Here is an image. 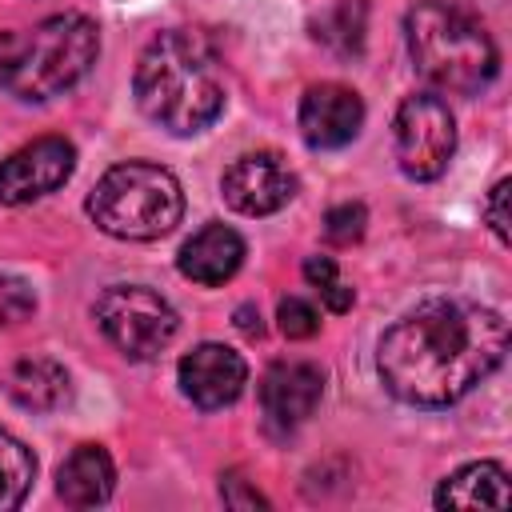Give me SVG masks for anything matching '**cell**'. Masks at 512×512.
<instances>
[{
  "label": "cell",
  "mask_w": 512,
  "mask_h": 512,
  "mask_svg": "<svg viewBox=\"0 0 512 512\" xmlns=\"http://www.w3.org/2000/svg\"><path fill=\"white\" fill-rule=\"evenodd\" d=\"M304 280L320 292V300H324L332 312H348L352 300H356V292L340 280V272H336V264H332L328 256H308V260H304Z\"/></svg>",
  "instance_id": "cell-19"
},
{
  "label": "cell",
  "mask_w": 512,
  "mask_h": 512,
  "mask_svg": "<svg viewBox=\"0 0 512 512\" xmlns=\"http://www.w3.org/2000/svg\"><path fill=\"white\" fill-rule=\"evenodd\" d=\"M100 32L80 12L48 16L32 28L0 32V88L20 100H52L96 64Z\"/></svg>",
  "instance_id": "cell-3"
},
{
  "label": "cell",
  "mask_w": 512,
  "mask_h": 512,
  "mask_svg": "<svg viewBox=\"0 0 512 512\" xmlns=\"http://www.w3.org/2000/svg\"><path fill=\"white\" fill-rule=\"evenodd\" d=\"M36 312V292L28 280L0 272V328H16Z\"/></svg>",
  "instance_id": "cell-20"
},
{
  "label": "cell",
  "mask_w": 512,
  "mask_h": 512,
  "mask_svg": "<svg viewBox=\"0 0 512 512\" xmlns=\"http://www.w3.org/2000/svg\"><path fill=\"white\" fill-rule=\"evenodd\" d=\"M36 480V456L24 440L0 428V512L16 508Z\"/></svg>",
  "instance_id": "cell-17"
},
{
  "label": "cell",
  "mask_w": 512,
  "mask_h": 512,
  "mask_svg": "<svg viewBox=\"0 0 512 512\" xmlns=\"http://www.w3.org/2000/svg\"><path fill=\"white\" fill-rule=\"evenodd\" d=\"M240 264H244V240H240V232H232L224 224H204L192 240H184V248L176 256V268L192 284H204V288L232 280L240 272Z\"/></svg>",
  "instance_id": "cell-13"
},
{
  "label": "cell",
  "mask_w": 512,
  "mask_h": 512,
  "mask_svg": "<svg viewBox=\"0 0 512 512\" xmlns=\"http://www.w3.org/2000/svg\"><path fill=\"white\" fill-rule=\"evenodd\" d=\"M220 192L240 216H272L296 196V176L276 152H248L228 164Z\"/></svg>",
  "instance_id": "cell-9"
},
{
  "label": "cell",
  "mask_w": 512,
  "mask_h": 512,
  "mask_svg": "<svg viewBox=\"0 0 512 512\" xmlns=\"http://www.w3.org/2000/svg\"><path fill=\"white\" fill-rule=\"evenodd\" d=\"M96 324L128 360L160 356L172 344L176 328H180L176 308L160 292H152L144 284H112V288H104L100 300H96Z\"/></svg>",
  "instance_id": "cell-6"
},
{
  "label": "cell",
  "mask_w": 512,
  "mask_h": 512,
  "mask_svg": "<svg viewBox=\"0 0 512 512\" xmlns=\"http://www.w3.org/2000/svg\"><path fill=\"white\" fill-rule=\"evenodd\" d=\"M176 376H180V392L204 412L228 408L248 384V368H244L240 352H232L224 344H212V340L196 344L188 356H180Z\"/></svg>",
  "instance_id": "cell-11"
},
{
  "label": "cell",
  "mask_w": 512,
  "mask_h": 512,
  "mask_svg": "<svg viewBox=\"0 0 512 512\" xmlns=\"http://www.w3.org/2000/svg\"><path fill=\"white\" fill-rule=\"evenodd\" d=\"M324 396V372L308 360H280L260 380V412L272 432L300 428Z\"/></svg>",
  "instance_id": "cell-10"
},
{
  "label": "cell",
  "mask_w": 512,
  "mask_h": 512,
  "mask_svg": "<svg viewBox=\"0 0 512 512\" xmlns=\"http://www.w3.org/2000/svg\"><path fill=\"white\" fill-rule=\"evenodd\" d=\"M8 396L28 412H52L68 400V372L48 356H24L8 368Z\"/></svg>",
  "instance_id": "cell-16"
},
{
  "label": "cell",
  "mask_w": 512,
  "mask_h": 512,
  "mask_svg": "<svg viewBox=\"0 0 512 512\" xmlns=\"http://www.w3.org/2000/svg\"><path fill=\"white\" fill-rule=\"evenodd\" d=\"M112 488H116V468L100 444L72 448L56 472V492L68 508H96L112 496Z\"/></svg>",
  "instance_id": "cell-14"
},
{
  "label": "cell",
  "mask_w": 512,
  "mask_h": 512,
  "mask_svg": "<svg viewBox=\"0 0 512 512\" xmlns=\"http://www.w3.org/2000/svg\"><path fill=\"white\" fill-rule=\"evenodd\" d=\"M404 36L416 72L440 92L476 96L496 76L500 56L492 36L476 16L448 0H420L404 20Z\"/></svg>",
  "instance_id": "cell-4"
},
{
  "label": "cell",
  "mask_w": 512,
  "mask_h": 512,
  "mask_svg": "<svg viewBox=\"0 0 512 512\" xmlns=\"http://www.w3.org/2000/svg\"><path fill=\"white\" fill-rule=\"evenodd\" d=\"M76 168V148L64 136H40L0 160V204H28L56 192Z\"/></svg>",
  "instance_id": "cell-8"
},
{
  "label": "cell",
  "mask_w": 512,
  "mask_h": 512,
  "mask_svg": "<svg viewBox=\"0 0 512 512\" xmlns=\"http://www.w3.org/2000/svg\"><path fill=\"white\" fill-rule=\"evenodd\" d=\"M364 224H368V212H364V204H356V200H344V204L328 208V216H324V236H328V244H336V248H348V244H356V240L364 236Z\"/></svg>",
  "instance_id": "cell-21"
},
{
  "label": "cell",
  "mask_w": 512,
  "mask_h": 512,
  "mask_svg": "<svg viewBox=\"0 0 512 512\" xmlns=\"http://www.w3.org/2000/svg\"><path fill=\"white\" fill-rule=\"evenodd\" d=\"M364 124V100L344 84H316L300 100V136L312 148H344Z\"/></svg>",
  "instance_id": "cell-12"
},
{
  "label": "cell",
  "mask_w": 512,
  "mask_h": 512,
  "mask_svg": "<svg viewBox=\"0 0 512 512\" xmlns=\"http://www.w3.org/2000/svg\"><path fill=\"white\" fill-rule=\"evenodd\" d=\"M508 500V468L496 460L464 464L436 488V508H508Z\"/></svg>",
  "instance_id": "cell-15"
},
{
  "label": "cell",
  "mask_w": 512,
  "mask_h": 512,
  "mask_svg": "<svg viewBox=\"0 0 512 512\" xmlns=\"http://www.w3.org/2000/svg\"><path fill=\"white\" fill-rule=\"evenodd\" d=\"M88 216L116 240H160L180 224L184 192L168 168L128 160L96 180L88 192Z\"/></svg>",
  "instance_id": "cell-5"
},
{
  "label": "cell",
  "mask_w": 512,
  "mask_h": 512,
  "mask_svg": "<svg viewBox=\"0 0 512 512\" xmlns=\"http://www.w3.org/2000/svg\"><path fill=\"white\" fill-rule=\"evenodd\" d=\"M220 496H224V504H232V508H268V500H264L256 488H244V480H236V476H228V480L220 484Z\"/></svg>",
  "instance_id": "cell-24"
},
{
  "label": "cell",
  "mask_w": 512,
  "mask_h": 512,
  "mask_svg": "<svg viewBox=\"0 0 512 512\" xmlns=\"http://www.w3.org/2000/svg\"><path fill=\"white\" fill-rule=\"evenodd\" d=\"M508 320L472 300H424L400 316L376 352L384 388L416 408H444L500 368Z\"/></svg>",
  "instance_id": "cell-1"
},
{
  "label": "cell",
  "mask_w": 512,
  "mask_h": 512,
  "mask_svg": "<svg viewBox=\"0 0 512 512\" xmlns=\"http://www.w3.org/2000/svg\"><path fill=\"white\" fill-rule=\"evenodd\" d=\"M276 320H280V332L288 340H308V336L320 332V312L300 296H284L280 308H276Z\"/></svg>",
  "instance_id": "cell-22"
},
{
  "label": "cell",
  "mask_w": 512,
  "mask_h": 512,
  "mask_svg": "<svg viewBox=\"0 0 512 512\" xmlns=\"http://www.w3.org/2000/svg\"><path fill=\"white\" fill-rule=\"evenodd\" d=\"M508 196H512V180H496V188L484 200V220L492 224L496 240L508 244L512 240V212H508Z\"/></svg>",
  "instance_id": "cell-23"
},
{
  "label": "cell",
  "mask_w": 512,
  "mask_h": 512,
  "mask_svg": "<svg viewBox=\"0 0 512 512\" xmlns=\"http://www.w3.org/2000/svg\"><path fill=\"white\" fill-rule=\"evenodd\" d=\"M392 144H396V164L404 176L436 180L456 152V120L448 104L432 92L404 96L392 120Z\"/></svg>",
  "instance_id": "cell-7"
},
{
  "label": "cell",
  "mask_w": 512,
  "mask_h": 512,
  "mask_svg": "<svg viewBox=\"0 0 512 512\" xmlns=\"http://www.w3.org/2000/svg\"><path fill=\"white\" fill-rule=\"evenodd\" d=\"M236 324H240V332H248V336H260L264 332V324H260V312L256 308H236Z\"/></svg>",
  "instance_id": "cell-25"
},
{
  "label": "cell",
  "mask_w": 512,
  "mask_h": 512,
  "mask_svg": "<svg viewBox=\"0 0 512 512\" xmlns=\"http://www.w3.org/2000/svg\"><path fill=\"white\" fill-rule=\"evenodd\" d=\"M316 40H324L328 48H336L340 56H356L364 44V8L360 4H336L332 12H324L316 20Z\"/></svg>",
  "instance_id": "cell-18"
},
{
  "label": "cell",
  "mask_w": 512,
  "mask_h": 512,
  "mask_svg": "<svg viewBox=\"0 0 512 512\" xmlns=\"http://www.w3.org/2000/svg\"><path fill=\"white\" fill-rule=\"evenodd\" d=\"M140 112L172 136H192L224 112V80L204 36L172 28L160 32L136 64L132 80Z\"/></svg>",
  "instance_id": "cell-2"
}]
</instances>
